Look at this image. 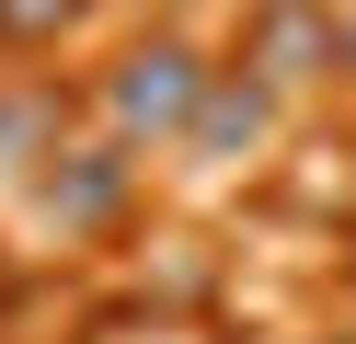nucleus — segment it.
Returning <instances> with one entry per match:
<instances>
[{"label": "nucleus", "mask_w": 356, "mask_h": 344, "mask_svg": "<svg viewBox=\"0 0 356 344\" xmlns=\"http://www.w3.org/2000/svg\"><path fill=\"white\" fill-rule=\"evenodd\" d=\"M195 92H207V58H195L184 35H149L115 58V81H104V126L138 149V138H184L195 126Z\"/></svg>", "instance_id": "1"}, {"label": "nucleus", "mask_w": 356, "mask_h": 344, "mask_svg": "<svg viewBox=\"0 0 356 344\" xmlns=\"http://www.w3.org/2000/svg\"><path fill=\"white\" fill-rule=\"evenodd\" d=\"M264 126H276V81H264V69L241 58V69H207V92H195V126H184V149L218 172V161H253V149H264Z\"/></svg>", "instance_id": "2"}, {"label": "nucleus", "mask_w": 356, "mask_h": 344, "mask_svg": "<svg viewBox=\"0 0 356 344\" xmlns=\"http://www.w3.org/2000/svg\"><path fill=\"white\" fill-rule=\"evenodd\" d=\"M127 172H138V161H127V138L58 149V172H47V218H58V229H104V218L127 206Z\"/></svg>", "instance_id": "3"}, {"label": "nucleus", "mask_w": 356, "mask_h": 344, "mask_svg": "<svg viewBox=\"0 0 356 344\" xmlns=\"http://www.w3.org/2000/svg\"><path fill=\"white\" fill-rule=\"evenodd\" d=\"M253 69H264L276 92L322 81V69H333V12H310V0H264V12H253Z\"/></svg>", "instance_id": "4"}, {"label": "nucleus", "mask_w": 356, "mask_h": 344, "mask_svg": "<svg viewBox=\"0 0 356 344\" xmlns=\"http://www.w3.org/2000/svg\"><path fill=\"white\" fill-rule=\"evenodd\" d=\"M24 161H58V92H12L0 104V172H24Z\"/></svg>", "instance_id": "5"}, {"label": "nucleus", "mask_w": 356, "mask_h": 344, "mask_svg": "<svg viewBox=\"0 0 356 344\" xmlns=\"http://www.w3.org/2000/svg\"><path fill=\"white\" fill-rule=\"evenodd\" d=\"M81 23V0H0V46H58Z\"/></svg>", "instance_id": "6"}]
</instances>
